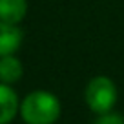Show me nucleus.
Wrapping results in <instances>:
<instances>
[{
  "mask_svg": "<svg viewBox=\"0 0 124 124\" xmlns=\"http://www.w3.org/2000/svg\"><path fill=\"white\" fill-rule=\"evenodd\" d=\"M84 101L88 108L97 115L113 111V106L117 102V86L109 77L99 75L88 82L84 91Z\"/></svg>",
  "mask_w": 124,
  "mask_h": 124,
  "instance_id": "obj_2",
  "label": "nucleus"
},
{
  "mask_svg": "<svg viewBox=\"0 0 124 124\" xmlns=\"http://www.w3.org/2000/svg\"><path fill=\"white\" fill-rule=\"evenodd\" d=\"M24 75L22 62L15 55H6L0 57V82L2 84H15Z\"/></svg>",
  "mask_w": 124,
  "mask_h": 124,
  "instance_id": "obj_6",
  "label": "nucleus"
},
{
  "mask_svg": "<svg viewBox=\"0 0 124 124\" xmlns=\"http://www.w3.org/2000/svg\"><path fill=\"white\" fill-rule=\"evenodd\" d=\"M60 101L44 89L31 91L20 102V117L26 124H55L60 117Z\"/></svg>",
  "mask_w": 124,
  "mask_h": 124,
  "instance_id": "obj_1",
  "label": "nucleus"
},
{
  "mask_svg": "<svg viewBox=\"0 0 124 124\" xmlns=\"http://www.w3.org/2000/svg\"><path fill=\"white\" fill-rule=\"evenodd\" d=\"M93 124H124V115H120L117 111H109L104 115H99Z\"/></svg>",
  "mask_w": 124,
  "mask_h": 124,
  "instance_id": "obj_7",
  "label": "nucleus"
},
{
  "mask_svg": "<svg viewBox=\"0 0 124 124\" xmlns=\"http://www.w3.org/2000/svg\"><path fill=\"white\" fill-rule=\"evenodd\" d=\"M27 13L26 0H0V20L18 26Z\"/></svg>",
  "mask_w": 124,
  "mask_h": 124,
  "instance_id": "obj_5",
  "label": "nucleus"
},
{
  "mask_svg": "<svg viewBox=\"0 0 124 124\" xmlns=\"http://www.w3.org/2000/svg\"><path fill=\"white\" fill-rule=\"evenodd\" d=\"M22 44V29L16 24L0 20V57L13 55Z\"/></svg>",
  "mask_w": 124,
  "mask_h": 124,
  "instance_id": "obj_4",
  "label": "nucleus"
},
{
  "mask_svg": "<svg viewBox=\"0 0 124 124\" xmlns=\"http://www.w3.org/2000/svg\"><path fill=\"white\" fill-rule=\"evenodd\" d=\"M20 113V102L18 95L9 84L0 82V124H9L13 119Z\"/></svg>",
  "mask_w": 124,
  "mask_h": 124,
  "instance_id": "obj_3",
  "label": "nucleus"
}]
</instances>
